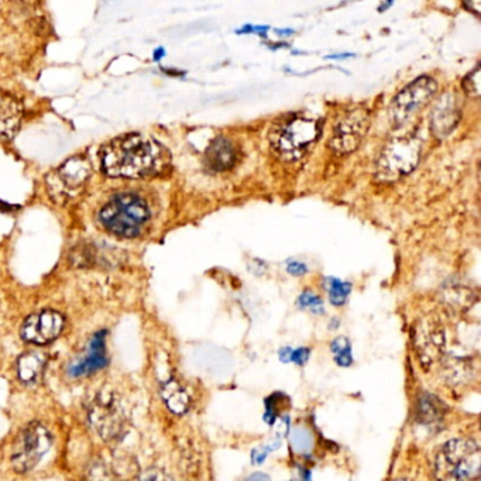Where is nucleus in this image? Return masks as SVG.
Masks as SVG:
<instances>
[{
  "instance_id": "1",
  "label": "nucleus",
  "mask_w": 481,
  "mask_h": 481,
  "mask_svg": "<svg viewBox=\"0 0 481 481\" xmlns=\"http://www.w3.org/2000/svg\"><path fill=\"white\" fill-rule=\"evenodd\" d=\"M100 161L102 170L110 177L143 178L163 172L170 164V154L154 139L133 133L106 144Z\"/></svg>"
},
{
  "instance_id": "2",
  "label": "nucleus",
  "mask_w": 481,
  "mask_h": 481,
  "mask_svg": "<svg viewBox=\"0 0 481 481\" xmlns=\"http://www.w3.org/2000/svg\"><path fill=\"white\" fill-rule=\"evenodd\" d=\"M149 219L150 209L136 194H118L99 212V222L107 231L126 238L139 236Z\"/></svg>"
},
{
  "instance_id": "3",
  "label": "nucleus",
  "mask_w": 481,
  "mask_h": 481,
  "mask_svg": "<svg viewBox=\"0 0 481 481\" xmlns=\"http://www.w3.org/2000/svg\"><path fill=\"white\" fill-rule=\"evenodd\" d=\"M481 450L470 439H454L443 445L436 456V475L440 481H477Z\"/></svg>"
},
{
  "instance_id": "4",
  "label": "nucleus",
  "mask_w": 481,
  "mask_h": 481,
  "mask_svg": "<svg viewBox=\"0 0 481 481\" xmlns=\"http://www.w3.org/2000/svg\"><path fill=\"white\" fill-rule=\"evenodd\" d=\"M320 132V125L315 118L297 116L273 133L271 146L283 160L297 161L316 143Z\"/></svg>"
},
{
  "instance_id": "5",
  "label": "nucleus",
  "mask_w": 481,
  "mask_h": 481,
  "mask_svg": "<svg viewBox=\"0 0 481 481\" xmlns=\"http://www.w3.org/2000/svg\"><path fill=\"white\" fill-rule=\"evenodd\" d=\"M422 154V140L415 135L394 137L381 151L376 168L377 179L395 182L415 170Z\"/></svg>"
},
{
  "instance_id": "6",
  "label": "nucleus",
  "mask_w": 481,
  "mask_h": 481,
  "mask_svg": "<svg viewBox=\"0 0 481 481\" xmlns=\"http://www.w3.org/2000/svg\"><path fill=\"white\" fill-rule=\"evenodd\" d=\"M53 438L50 431L40 422L27 425L15 442L12 464L16 471L26 473L34 468L44 454L51 449Z\"/></svg>"
},
{
  "instance_id": "7",
  "label": "nucleus",
  "mask_w": 481,
  "mask_h": 481,
  "mask_svg": "<svg viewBox=\"0 0 481 481\" xmlns=\"http://www.w3.org/2000/svg\"><path fill=\"white\" fill-rule=\"evenodd\" d=\"M89 421L104 440L122 438L129 424L126 409L111 394H100L92 401Z\"/></svg>"
},
{
  "instance_id": "8",
  "label": "nucleus",
  "mask_w": 481,
  "mask_h": 481,
  "mask_svg": "<svg viewBox=\"0 0 481 481\" xmlns=\"http://www.w3.org/2000/svg\"><path fill=\"white\" fill-rule=\"evenodd\" d=\"M370 129V111L358 107L347 111L333 129V136L329 142L330 150L336 156L351 154L362 144Z\"/></svg>"
},
{
  "instance_id": "9",
  "label": "nucleus",
  "mask_w": 481,
  "mask_h": 481,
  "mask_svg": "<svg viewBox=\"0 0 481 481\" xmlns=\"http://www.w3.org/2000/svg\"><path fill=\"white\" fill-rule=\"evenodd\" d=\"M438 90V83L431 76H421L407 85L393 99L390 106V114L397 126L404 125L412 114L422 109Z\"/></svg>"
},
{
  "instance_id": "10",
  "label": "nucleus",
  "mask_w": 481,
  "mask_h": 481,
  "mask_svg": "<svg viewBox=\"0 0 481 481\" xmlns=\"http://www.w3.org/2000/svg\"><path fill=\"white\" fill-rule=\"evenodd\" d=\"M461 116V103L456 92L442 93L431 113V130L436 139H446L457 128Z\"/></svg>"
},
{
  "instance_id": "11",
  "label": "nucleus",
  "mask_w": 481,
  "mask_h": 481,
  "mask_svg": "<svg viewBox=\"0 0 481 481\" xmlns=\"http://www.w3.org/2000/svg\"><path fill=\"white\" fill-rule=\"evenodd\" d=\"M64 327V318L55 311H41L29 316L22 326V337L34 344L55 340Z\"/></svg>"
},
{
  "instance_id": "12",
  "label": "nucleus",
  "mask_w": 481,
  "mask_h": 481,
  "mask_svg": "<svg viewBox=\"0 0 481 481\" xmlns=\"http://www.w3.org/2000/svg\"><path fill=\"white\" fill-rule=\"evenodd\" d=\"M104 339H106V332L100 330L96 332L93 334V337L89 341L88 350L83 354V357L78 362H75L71 367H69V374L74 377H79V376H85V374H90L102 367L106 366V344H104Z\"/></svg>"
},
{
  "instance_id": "13",
  "label": "nucleus",
  "mask_w": 481,
  "mask_h": 481,
  "mask_svg": "<svg viewBox=\"0 0 481 481\" xmlns=\"http://www.w3.org/2000/svg\"><path fill=\"white\" fill-rule=\"evenodd\" d=\"M237 150L230 140L226 137H216L206 150L205 160L212 171L220 172L234 167L237 161Z\"/></svg>"
},
{
  "instance_id": "14",
  "label": "nucleus",
  "mask_w": 481,
  "mask_h": 481,
  "mask_svg": "<svg viewBox=\"0 0 481 481\" xmlns=\"http://www.w3.org/2000/svg\"><path fill=\"white\" fill-rule=\"evenodd\" d=\"M90 174L89 163L82 157H74L58 170V181L67 189H78Z\"/></svg>"
},
{
  "instance_id": "15",
  "label": "nucleus",
  "mask_w": 481,
  "mask_h": 481,
  "mask_svg": "<svg viewBox=\"0 0 481 481\" xmlns=\"http://www.w3.org/2000/svg\"><path fill=\"white\" fill-rule=\"evenodd\" d=\"M23 109L13 97L0 100V135L5 137H15L22 123Z\"/></svg>"
},
{
  "instance_id": "16",
  "label": "nucleus",
  "mask_w": 481,
  "mask_h": 481,
  "mask_svg": "<svg viewBox=\"0 0 481 481\" xmlns=\"http://www.w3.org/2000/svg\"><path fill=\"white\" fill-rule=\"evenodd\" d=\"M161 397L171 412L177 415H182L188 411L189 397L187 391L175 380H168L167 383L163 384Z\"/></svg>"
},
{
  "instance_id": "17",
  "label": "nucleus",
  "mask_w": 481,
  "mask_h": 481,
  "mask_svg": "<svg viewBox=\"0 0 481 481\" xmlns=\"http://www.w3.org/2000/svg\"><path fill=\"white\" fill-rule=\"evenodd\" d=\"M445 412H446V407L439 398L425 394L419 400L418 418L422 425H426V426L439 425L443 419Z\"/></svg>"
},
{
  "instance_id": "18",
  "label": "nucleus",
  "mask_w": 481,
  "mask_h": 481,
  "mask_svg": "<svg viewBox=\"0 0 481 481\" xmlns=\"http://www.w3.org/2000/svg\"><path fill=\"white\" fill-rule=\"evenodd\" d=\"M46 366V358L36 351H29L23 354L18 362L19 377L25 383H32L40 379Z\"/></svg>"
},
{
  "instance_id": "19",
  "label": "nucleus",
  "mask_w": 481,
  "mask_h": 481,
  "mask_svg": "<svg viewBox=\"0 0 481 481\" xmlns=\"http://www.w3.org/2000/svg\"><path fill=\"white\" fill-rule=\"evenodd\" d=\"M326 291H327V297L332 305L334 306H341L346 304L350 292H351V284L341 281L339 278L334 277H327L323 283Z\"/></svg>"
},
{
  "instance_id": "20",
  "label": "nucleus",
  "mask_w": 481,
  "mask_h": 481,
  "mask_svg": "<svg viewBox=\"0 0 481 481\" xmlns=\"http://www.w3.org/2000/svg\"><path fill=\"white\" fill-rule=\"evenodd\" d=\"M330 350L334 354V360L336 363L340 367H348L353 362V357H351V346L347 337H336L332 344H330Z\"/></svg>"
},
{
  "instance_id": "21",
  "label": "nucleus",
  "mask_w": 481,
  "mask_h": 481,
  "mask_svg": "<svg viewBox=\"0 0 481 481\" xmlns=\"http://www.w3.org/2000/svg\"><path fill=\"white\" fill-rule=\"evenodd\" d=\"M471 291L463 287H453V288H447L445 292V298L446 302H449L452 306H468L471 305Z\"/></svg>"
},
{
  "instance_id": "22",
  "label": "nucleus",
  "mask_w": 481,
  "mask_h": 481,
  "mask_svg": "<svg viewBox=\"0 0 481 481\" xmlns=\"http://www.w3.org/2000/svg\"><path fill=\"white\" fill-rule=\"evenodd\" d=\"M312 435L306 428H295L291 433V445L295 452L298 453H305L312 447Z\"/></svg>"
},
{
  "instance_id": "23",
  "label": "nucleus",
  "mask_w": 481,
  "mask_h": 481,
  "mask_svg": "<svg viewBox=\"0 0 481 481\" xmlns=\"http://www.w3.org/2000/svg\"><path fill=\"white\" fill-rule=\"evenodd\" d=\"M298 306L301 309H308L309 312H312L315 315H320L325 312L323 301L320 299V297H318L315 292L308 291V290L299 295Z\"/></svg>"
},
{
  "instance_id": "24",
  "label": "nucleus",
  "mask_w": 481,
  "mask_h": 481,
  "mask_svg": "<svg viewBox=\"0 0 481 481\" xmlns=\"http://www.w3.org/2000/svg\"><path fill=\"white\" fill-rule=\"evenodd\" d=\"M463 89L470 96L477 99L480 95V68L475 67L473 72H470L463 81Z\"/></svg>"
},
{
  "instance_id": "25",
  "label": "nucleus",
  "mask_w": 481,
  "mask_h": 481,
  "mask_svg": "<svg viewBox=\"0 0 481 481\" xmlns=\"http://www.w3.org/2000/svg\"><path fill=\"white\" fill-rule=\"evenodd\" d=\"M140 481H174L167 473L158 468H150L143 473Z\"/></svg>"
},
{
  "instance_id": "26",
  "label": "nucleus",
  "mask_w": 481,
  "mask_h": 481,
  "mask_svg": "<svg viewBox=\"0 0 481 481\" xmlns=\"http://www.w3.org/2000/svg\"><path fill=\"white\" fill-rule=\"evenodd\" d=\"M287 271L294 277H302L308 273V266L298 260H290L287 263Z\"/></svg>"
},
{
  "instance_id": "27",
  "label": "nucleus",
  "mask_w": 481,
  "mask_h": 481,
  "mask_svg": "<svg viewBox=\"0 0 481 481\" xmlns=\"http://www.w3.org/2000/svg\"><path fill=\"white\" fill-rule=\"evenodd\" d=\"M308 358H309V350L302 347V348H298L295 351H292V362H295L298 366H304L306 362H308Z\"/></svg>"
},
{
  "instance_id": "28",
  "label": "nucleus",
  "mask_w": 481,
  "mask_h": 481,
  "mask_svg": "<svg viewBox=\"0 0 481 481\" xmlns=\"http://www.w3.org/2000/svg\"><path fill=\"white\" fill-rule=\"evenodd\" d=\"M267 32H269V27H267V26H253V25H248V26H243L237 33H238V34H243V33H245V34H252V33H256V34L266 36Z\"/></svg>"
},
{
  "instance_id": "29",
  "label": "nucleus",
  "mask_w": 481,
  "mask_h": 481,
  "mask_svg": "<svg viewBox=\"0 0 481 481\" xmlns=\"http://www.w3.org/2000/svg\"><path fill=\"white\" fill-rule=\"evenodd\" d=\"M269 452H270L269 447H263V446L255 449V450H253V454H252L253 464H262V463L266 460Z\"/></svg>"
},
{
  "instance_id": "30",
  "label": "nucleus",
  "mask_w": 481,
  "mask_h": 481,
  "mask_svg": "<svg viewBox=\"0 0 481 481\" xmlns=\"http://www.w3.org/2000/svg\"><path fill=\"white\" fill-rule=\"evenodd\" d=\"M280 358L283 360L284 363L290 362V360L292 358V350H291L290 347H284V348H281V351H280Z\"/></svg>"
},
{
  "instance_id": "31",
  "label": "nucleus",
  "mask_w": 481,
  "mask_h": 481,
  "mask_svg": "<svg viewBox=\"0 0 481 481\" xmlns=\"http://www.w3.org/2000/svg\"><path fill=\"white\" fill-rule=\"evenodd\" d=\"M163 57H165V50L163 47H158L154 51V61H160V60H163Z\"/></svg>"
},
{
  "instance_id": "32",
  "label": "nucleus",
  "mask_w": 481,
  "mask_h": 481,
  "mask_svg": "<svg viewBox=\"0 0 481 481\" xmlns=\"http://www.w3.org/2000/svg\"><path fill=\"white\" fill-rule=\"evenodd\" d=\"M249 481H269V477L264 474H256Z\"/></svg>"
},
{
  "instance_id": "33",
  "label": "nucleus",
  "mask_w": 481,
  "mask_h": 481,
  "mask_svg": "<svg viewBox=\"0 0 481 481\" xmlns=\"http://www.w3.org/2000/svg\"><path fill=\"white\" fill-rule=\"evenodd\" d=\"M395 481H411V480H407V478H400V480H395Z\"/></svg>"
}]
</instances>
